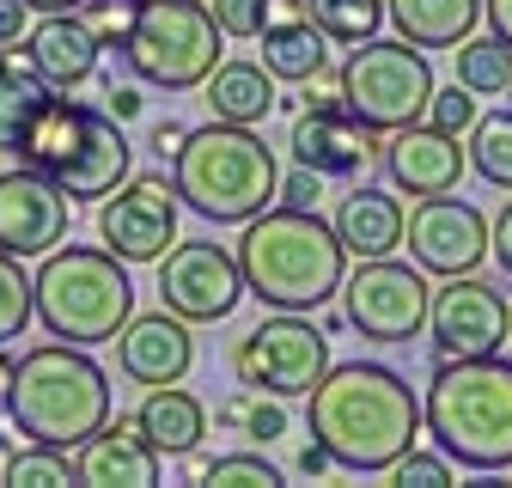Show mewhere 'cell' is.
<instances>
[{"label": "cell", "mask_w": 512, "mask_h": 488, "mask_svg": "<svg viewBox=\"0 0 512 488\" xmlns=\"http://www.w3.org/2000/svg\"><path fill=\"white\" fill-rule=\"evenodd\" d=\"M421 208L403 214V244L421 275H470L488 263V220L476 202H458V196H415Z\"/></svg>", "instance_id": "obj_15"}, {"label": "cell", "mask_w": 512, "mask_h": 488, "mask_svg": "<svg viewBox=\"0 0 512 488\" xmlns=\"http://www.w3.org/2000/svg\"><path fill=\"white\" fill-rule=\"evenodd\" d=\"M177 141H183V122H171V116H165L159 129H153V153H159V159H171V153H177Z\"/></svg>", "instance_id": "obj_47"}, {"label": "cell", "mask_w": 512, "mask_h": 488, "mask_svg": "<svg viewBox=\"0 0 512 488\" xmlns=\"http://www.w3.org/2000/svg\"><path fill=\"white\" fill-rule=\"evenodd\" d=\"M287 147H293V165H311L317 177H360L372 159V129L354 122L342 104L336 110H299Z\"/></svg>", "instance_id": "obj_21"}, {"label": "cell", "mask_w": 512, "mask_h": 488, "mask_svg": "<svg viewBox=\"0 0 512 488\" xmlns=\"http://www.w3.org/2000/svg\"><path fill=\"white\" fill-rule=\"evenodd\" d=\"M25 25H31V7H25V0H0V49H19Z\"/></svg>", "instance_id": "obj_41"}, {"label": "cell", "mask_w": 512, "mask_h": 488, "mask_svg": "<svg viewBox=\"0 0 512 488\" xmlns=\"http://www.w3.org/2000/svg\"><path fill=\"white\" fill-rule=\"evenodd\" d=\"M293 470H299V476H311V482H324V476H330L336 464H330V452H324V446H317V440H311V446H299V458H293Z\"/></svg>", "instance_id": "obj_42"}, {"label": "cell", "mask_w": 512, "mask_h": 488, "mask_svg": "<svg viewBox=\"0 0 512 488\" xmlns=\"http://www.w3.org/2000/svg\"><path fill=\"white\" fill-rule=\"evenodd\" d=\"M275 74L263 68V61H214V74L196 86L202 98H208V110H214V122H263L269 110H275Z\"/></svg>", "instance_id": "obj_25"}, {"label": "cell", "mask_w": 512, "mask_h": 488, "mask_svg": "<svg viewBox=\"0 0 512 488\" xmlns=\"http://www.w3.org/2000/svg\"><path fill=\"white\" fill-rule=\"evenodd\" d=\"M305 397H311L305 427L336 470L384 476L409 446H421V397L384 360H330Z\"/></svg>", "instance_id": "obj_1"}, {"label": "cell", "mask_w": 512, "mask_h": 488, "mask_svg": "<svg viewBox=\"0 0 512 488\" xmlns=\"http://www.w3.org/2000/svg\"><path fill=\"white\" fill-rule=\"evenodd\" d=\"M317 196H324V177H317L311 165H293V171H281V183H275V202H281V208H317Z\"/></svg>", "instance_id": "obj_39"}, {"label": "cell", "mask_w": 512, "mask_h": 488, "mask_svg": "<svg viewBox=\"0 0 512 488\" xmlns=\"http://www.w3.org/2000/svg\"><path fill=\"white\" fill-rule=\"evenodd\" d=\"M482 19L500 43H512V0H482Z\"/></svg>", "instance_id": "obj_43"}, {"label": "cell", "mask_w": 512, "mask_h": 488, "mask_svg": "<svg viewBox=\"0 0 512 488\" xmlns=\"http://www.w3.org/2000/svg\"><path fill=\"white\" fill-rule=\"evenodd\" d=\"M208 13H214V25H220L226 37L250 43L256 31L269 25V0H208Z\"/></svg>", "instance_id": "obj_38"}, {"label": "cell", "mask_w": 512, "mask_h": 488, "mask_svg": "<svg viewBox=\"0 0 512 488\" xmlns=\"http://www.w3.org/2000/svg\"><path fill=\"white\" fill-rule=\"evenodd\" d=\"M506 98H512V86H506Z\"/></svg>", "instance_id": "obj_51"}, {"label": "cell", "mask_w": 512, "mask_h": 488, "mask_svg": "<svg viewBox=\"0 0 512 488\" xmlns=\"http://www.w3.org/2000/svg\"><path fill=\"white\" fill-rule=\"evenodd\" d=\"M135 421H141V434L153 440L159 458H177L189 446H202V434H208V403L196 391H183V385H147V403L135 409Z\"/></svg>", "instance_id": "obj_24"}, {"label": "cell", "mask_w": 512, "mask_h": 488, "mask_svg": "<svg viewBox=\"0 0 512 488\" xmlns=\"http://www.w3.org/2000/svg\"><path fill=\"white\" fill-rule=\"evenodd\" d=\"M384 19L415 49H458L482 25V0H384Z\"/></svg>", "instance_id": "obj_23"}, {"label": "cell", "mask_w": 512, "mask_h": 488, "mask_svg": "<svg viewBox=\"0 0 512 488\" xmlns=\"http://www.w3.org/2000/svg\"><path fill=\"white\" fill-rule=\"evenodd\" d=\"M330 232L342 238L348 257H397L403 251V196L397 190H348Z\"/></svg>", "instance_id": "obj_22"}, {"label": "cell", "mask_w": 512, "mask_h": 488, "mask_svg": "<svg viewBox=\"0 0 512 488\" xmlns=\"http://www.w3.org/2000/svg\"><path fill=\"white\" fill-rule=\"evenodd\" d=\"M256 37H263V68L275 80H287V86H299L311 68H324V61H330V43H324V31H317L311 19L269 25V31H256Z\"/></svg>", "instance_id": "obj_27"}, {"label": "cell", "mask_w": 512, "mask_h": 488, "mask_svg": "<svg viewBox=\"0 0 512 488\" xmlns=\"http://www.w3.org/2000/svg\"><path fill=\"white\" fill-rule=\"evenodd\" d=\"M336 299H342V324L384 348L421 336L427 324V275L397 257H360V269L342 275Z\"/></svg>", "instance_id": "obj_11"}, {"label": "cell", "mask_w": 512, "mask_h": 488, "mask_svg": "<svg viewBox=\"0 0 512 488\" xmlns=\"http://www.w3.org/2000/svg\"><path fill=\"white\" fill-rule=\"evenodd\" d=\"M244 409H250V391L238 385V391H232L226 403H214V421H220V427H232V434H238V421H244Z\"/></svg>", "instance_id": "obj_44"}, {"label": "cell", "mask_w": 512, "mask_h": 488, "mask_svg": "<svg viewBox=\"0 0 512 488\" xmlns=\"http://www.w3.org/2000/svg\"><path fill=\"white\" fill-rule=\"evenodd\" d=\"M25 7H31V13H74L80 0H25Z\"/></svg>", "instance_id": "obj_49"}, {"label": "cell", "mask_w": 512, "mask_h": 488, "mask_svg": "<svg viewBox=\"0 0 512 488\" xmlns=\"http://www.w3.org/2000/svg\"><path fill=\"white\" fill-rule=\"evenodd\" d=\"M74 476L92 488H153L165 476V458L153 452L135 415H104L74 446Z\"/></svg>", "instance_id": "obj_18"}, {"label": "cell", "mask_w": 512, "mask_h": 488, "mask_svg": "<svg viewBox=\"0 0 512 488\" xmlns=\"http://www.w3.org/2000/svg\"><path fill=\"white\" fill-rule=\"evenodd\" d=\"M19 49H25V61H31V74H37L43 86H55V92L86 86V80L98 74V55H104V43L92 37V25H86L80 13H43L37 25H25Z\"/></svg>", "instance_id": "obj_20"}, {"label": "cell", "mask_w": 512, "mask_h": 488, "mask_svg": "<svg viewBox=\"0 0 512 488\" xmlns=\"http://www.w3.org/2000/svg\"><path fill=\"white\" fill-rule=\"evenodd\" d=\"M458 86H470L476 98L482 92H506L512 86V43H500L494 31L488 37H464L458 43Z\"/></svg>", "instance_id": "obj_30"}, {"label": "cell", "mask_w": 512, "mask_h": 488, "mask_svg": "<svg viewBox=\"0 0 512 488\" xmlns=\"http://www.w3.org/2000/svg\"><path fill=\"white\" fill-rule=\"evenodd\" d=\"M421 330L433 336V360H476L506 348L512 312H506V293L470 269V275H445V287H427Z\"/></svg>", "instance_id": "obj_12"}, {"label": "cell", "mask_w": 512, "mask_h": 488, "mask_svg": "<svg viewBox=\"0 0 512 488\" xmlns=\"http://www.w3.org/2000/svg\"><path fill=\"white\" fill-rule=\"evenodd\" d=\"M98 238L116 263H159L177 244L171 177H122L110 196H98Z\"/></svg>", "instance_id": "obj_14"}, {"label": "cell", "mask_w": 512, "mask_h": 488, "mask_svg": "<svg viewBox=\"0 0 512 488\" xmlns=\"http://www.w3.org/2000/svg\"><path fill=\"white\" fill-rule=\"evenodd\" d=\"M0 482H13V488H61V482H80V476H74V452L25 446L13 458H0Z\"/></svg>", "instance_id": "obj_31"}, {"label": "cell", "mask_w": 512, "mask_h": 488, "mask_svg": "<svg viewBox=\"0 0 512 488\" xmlns=\"http://www.w3.org/2000/svg\"><path fill=\"white\" fill-rule=\"evenodd\" d=\"M0 409L31 446L74 452L110 415V373L74 342H43L13 360V385L0 397Z\"/></svg>", "instance_id": "obj_5"}, {"label": "cell", "mask_w": 512, "mask_h": 488, "mask_svg": "<svg viewBox=\"0 0 512 488\" xmlns=\"http://www.w3.org/2000/svg\"><path fill=\"white\" fill-rule=\"evenodd\" d=\"M116 55L141 86L196 92L214 74V61L226 55V31L214 25L208 0H141V13L128 25V37L116 43Z\"/></svg>", "instance_id": "obj_8"}, {"label": "cell", "mask_w": 512, "mask_h": 488, "mask_svg": "<svg viewBox=\"0 0 512 488\" xmlns=\"http://www.w3.org/2000/svg\"><path fill=\"white\" fill-rule=\"evenodd\" d=\"M330 366V336L311 324V312H275L232 348V379L263 397H305Z\"/></svg>", "instance_id": "obj_10"}, {"label": "cell", "mask_w": 512, "mask_h": 488, "mask_svg": "<svg viewBox=\"0 0 512 488\" xmlns=\"http://www.w3.org/2000/svg\"><path fill=\"white\" fill-rule=\"evenodd\" d=\"M384 476H391V482H415V488H439V482H458V464L452 458H445V452H421V446H409L391 470H384Z\"/></svg>", "instance_id": "obj_35"}, {"label": "cell", "mask_w": 512, "mask_h": 488, "mask_svg": "<svg viewBox=\"0 0 512 488\" xmlns=\"http://www.w3.org/2000/svg\"><path fill=\"white\" fill-rule=\"evenodd\" d=\"M275 147L256 135V122H208V129H183L171 153V196L177 208L202 214L208 226H244L275 202Z\"/></svg>", "instance_id": "obj_4"}, {"label": "cell", "mask_w": 512, "mask_h": 488, "mask_svg": "<svg viewBox=\"0 0 512 488\" xmlns=\"http://www.w3.org/2000/svg\"><path fill=\"white\" fill-rule=\"evenodd\" d=\"M244 281L226 244L214 238H183L159 257V305L177 312L183 324H220L238 312Z\"/></svg>", "instance_id": "obj_13"}, {"label": "cell", "mask_w": 512, "mask_h": 488, "mask_svg": "<svg viewBox=\"0 0 512 488\" xmlns=\"http://www.w3.org/2000/svg\"><path fill=\"white\" fill-rule=\"evenodd\" d=\"M305 19L324 31V43H366L384 31V0H305Z\"/></svg>", "instance_id": "obj_29"}, {"label": "cell", "mask_w": 512, "mask_h": 488, "mask_svg": "<svg viewBox=\"0 0 512 488\" xmlns=\"http://www.w3.org/2000/svg\"><path fill=\"white\" fill-rule=\"evenodd\" d=\"M293 19H305V0H269V25H293Z\"/></svg>", "instance_id": "obj_48"}, {"label": "cell", "mask_w": 512, "mask_h": 488, "mask_svg": "<svg viewBox=\"0 0 512 488\" xmlns=\"http://www.w3.org/2000/svg\"><path fill=\"white\" fill-rule=\"evenodd\" d=\"M238 434H244L250 446H275V440H287V409H281V397L250 391V409H244V421H238Z\"/></svg>", "instance_id": "obj_37"}, {"label": "cell", "mask_w": 512, "mask_h": 488, "mask_svg": "<svg viewBox=\"0 0 512 488\" xmlns=\"http://www.w3.org/2000/svg\"><path fill=\"white\" fill-rule=\"evenodd\" d=\"M384 177H391V190H403V196L458 190L464 141L433 129V122H403V129H391V141H384Z\"/></svg>", "instance_id": "obj_19"}, {"label": "cell", "mask_w": 512, "mask_h": 488, "mask_svg": "<svg viewBox=\"0 0 512 488\" xmlns=\"http://www.w3.org/2000/svg\"><path fill=\"white\" fill-rule=\"evenodd\" d=\"M110 342H116V366L135 385H183L189 366H196V336L165 305L159 312H128Z\"/></svg>", "instance_id": "obj_17"}, {"label": "cell", "mask_w": 512, "mask_h": 488, "mask_svg": "<svg viewBox=\"0 0 512 488\" xmlns=\"http://www.w3.org/2000/svg\"><path fill=\"white\" fill-rule=\"evenodd\" d=\"M464 135H470L464 165H470L482 183H494V190H512V104L476 110V122H470Z\"/></svg>", "instance_id": "obj_28"}, {"label": "cell", "mask_w": 512, "mask_h": 488, "mask_svg": "<svg viewBox=\"0 0 512 488\" xmlns=\"http://www.w3.org/2000/svg\"><path fill=\"white\" fill-rule=\"evenodd\" d=\"M86 25H92V37L104 43V49H116L122 37H128V25H135V13H141V0H80L74 7Z\"/></svg>", "instance_id": "obj_34"}, {"label": "cell", "mask_w": 512, "mask_h": 488, "mask_svg": "<svg viewBox=\"0 0 512 488\" xmlns=\"http://www.w3.org/2000/svg\"><path fill=\"white\" fill-rule=\"evenodd\" d=\"M135 312V281L128 263H116L104 244H55L43 251V269L31 275V318L74 348H98Z\"/></svg>", "instance_id": "obj_6"}, {"label": "cell", "mask_w": 512, "mask_h": 488, "mask_svg": "<svg viewBox=\"0 0 512 488\" xmlns=\"http://www.w3.org/2000/svg\"><path fill=\"white\" fill-rule=\"evenodd\" d=\"M421 434H433L458 470H512V360H439L421 397Z\"/></svg>", "instance_id": "obj_3"}, {"label": "cell", "mask_w": 512, "mask_h": 488, "mask_svg": "<svg viewBox=\"0 0 512 488\" xmlns=\"http://www.w3.org/2000/svg\"><path fill=\"white\" fill-rule=\"evenodd\" d=\"M13 159L43 171L68 202H98L128 177V135L110 110H92V104L49 92Z\"/></svg>", "instance_id": "obj_7"}, {"label": "cell", "mask_w": 512, "mask_h": 488, "mask_svg": "<svg viewBox=\"0 0 512 488\" xmlns=\"http://www.w3.org/2000/svg\"><path fill=\"white\" fill-rule=\"evenodd\" d=\"M488 257H494V263L506 269V281H512V202H506L500 220L488 226Z\"/></svg>", "instance_id": "obj_40"}, {"label": "cell", "mask_w": 512, "mask_h": 488, "mask_svg": "<svg viewBox=\"0 0 512 488\" xmlns=\"http://www.w3.org/2000/svg\"><path fill=\"white\" fill-rule=\"evenodd\" d=\"M433 129L445 135H464L470 122H476V92L470 86H445V92H427V110H421Z\"/></svg>", "instance_id": "obj_36"}, {"label": "cell", "mask_w": 512, "mask_h": 488, "mask_svg": "<svg viewBox=\"0 0 512 488\" xmlns=\"http://www.w3.org/2000/svg\"><path fill=\"white\" fill-rule=\"evenodd\" d=\"M7 385H13V354L0 348V397H7Z\"/></svg>", "instance_id": "obj_50"}, {"label": "cell", "mask_w": 512, "mask_h": 488, "mask_svg": "<svg viewBox=\"0 0 512 488\" xmlns=\"http://www.w3.org/2000/svg\"><path fill=\"white\" fill-rule=\"evenodd\" d=\"M202 476H208V458H202V446L177 452V482H202Z\"/></svg>", "instance_id": "obj_46"}, {"label": "cell", "mask_w": 512, "mask_h": 488, "mask_svg": "<svg viewBox=\"0 0 512 488\" xmlns=\"http://www.w3.org/2000/svg\"><path fill=\"white\" fill-rule=\"evenodd\" d=\"M232 263L244 293L256 305H275V312H317L336 299L348 275V251L330 232V220L317 208H275V202L244 220Z\"/></svg>", "instance_id": "obj_2"}, {"label": "cell", "mask_w": 512, "mask_h": 488, "mask_svg": "<svg viewBox=\"0 0 512 488\" xmlns=\"http://www.w3.org/2000/svg\"><path fill=\"white\" fill-rule=\"evenodd\" d=\"M31 324V275H25V257H7L0 251V348L13 336H25Z\"/></svg>", "instance_id": "obj_32"}, {"label": "cell", "mask_w": 512, "mask_h": 488, "mask_svg": "<svg viewBox=\"0 0 512 488\" xmlns=\"http://www.w3.org/2000/svg\"><path fill=\"white\" fill-rule=\"evenodd\" d=\"M49 92H55V86H43V80L31 74L25 49H7V55H0V153H19L31 116L43 110Z\"/></svg>", "instance_id": "obj_26"}, {"label": "cell", "mask_w": 512, "mask_h": 488, "mask_svg": "<svg viewBox=\"0 0 512 488\" xmlns=\"http://www.w3.org/2000/svg\"><path fill=\"white\" fill-rule=\"evenodd\" d=\"M141 110H147V98H141V92H128V86H116V92H110V116H116V122H135Z\"/></svg>", "instance_id": "obj_45"}, {"label": "cell", "mask_w": 512, "mask_h": 488, "mask_svg": "<svg viewBox=\"0 0 512 488\" xmlns=\"http://www.w3.org/2000/svg\"><path fill=\"white\" fill-rule=\"evenodd\" d=\"M202 482H220V488H275L281 470L263 452H226V458H208V476Z\"/></svg>", "instance_id": "obj_33"}, {"label": "cell", "mask_w": 512, "mask_h": 488, "mask_svg": "<svg viewBox=\"0 0 512 488\" xmlns=\"http://www.w3.org/2000/svg\"><path fill=\"white\" fill-rule=\"evenodd\" d=\"M68 238V196L31 165L0 171V251L7 257H43Z\"/></svg>", "instance_id": "obj_16"}, {"label": "cell", "mask_w": 512, "mask_h": 488, "mask_svg": "<svg viewBox=\"0 0 512 488\" xmlns=\"http://www.w3.org/2000/svg\"><path fill=\"white\" fill-rule=\"evenodd\" d=\"M336 74H342V110L354 122H366L372 135H391L403 122H421L427 92H433L427 49H415L403 37L397 43H384V37L354 43Z\"/></svg>", "instance_id": "obj_9"}]
</instances>
